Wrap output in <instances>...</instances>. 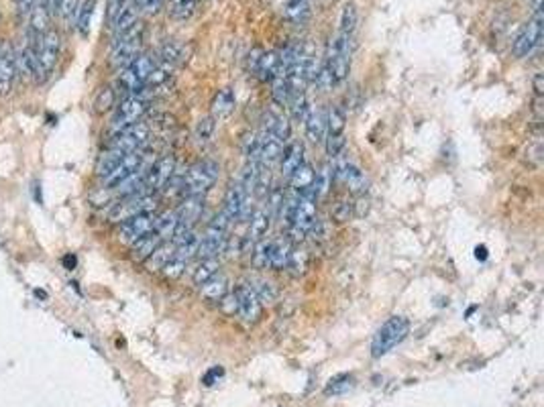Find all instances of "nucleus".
Wrapping results in <instances>:
<instances>
[{
	"label": "nucleus",
	"mask_w": 544,
	"mask_h": 407,
	"mask_svg": "<svg viewBox=\"0 0 544 407\" xmlns=\"http://www.w3.org/2000/svg\"><path fill=\"white\" fill-rule=\"evenodd\" d=\"M271 96H273V100L280 104V107H288V102H290V86H288V80H285V73L280 71L273 80H271Z\"/></svg>",
	"instance_id": "nucleus-37"
},
{
	"label": "nucleus",
	"mask_w": 544,
	"mask_h": 407,
	"mask_svg": "<svg viewBox=\"0 0 544 407\" xmlns=\"http://www.w3.org/2000/svg\"><path fill=\"white\" fill-rule=\"evenodd\" d=\"M45 2H47V6H49L52 15H61V8H64L66 0H45Z\"/></svg>",
	"instance_id": "nucleus-55"
},
{
	"label": "nucleus",
	"mask_w": 544,
	"mask_h": 407,
	"mask_svg": "<svg viewBox=\"0 0 544 407\" xmlns=\"http://www.w3.org/2000/svg\"><path fill=\"white\" fill-rule=\"evenodd\" d=\"M135 2V6L139 8L141 15H158L159 11L163 8V2L165 0H133Z\"/></svg>",
	"instance_id": "nucleus-49"
},
{
	"label": "nucleus",
	"mask_w": 544,
	"mask_h": 407,
	"mask_svg": "<svg viewBox=\"0 0 544 407\" xmlns=\"http://www.w3.org/2000/svg\"><path fill=\"white\" fill-rule=\"evenodd\" d=\"M214 128H216V121L208 116V119H202L198 126H196V139L200 142H208L214 135Z\"/></svg>",
	"instance_id": "nucleus-47"
},
{
	"label": "nucleus",
	"mask_w": 544,
	"mask_h": 407,
	"mask_svg": "<svg viewBox=\"0 0 544 407\" xmlns=\"http://www.w3.org/2000/svg\"><path fill=\"white\" fill-rule=\"evenodd\" d=\"M139 8L135 6V2L126 4L123 11L114 17V20L110 23V29H112V35H121L124 31H129L131 27H135L139 23Z\"/></svg>",
	"instance_id": "nucleus-27"
},
{
	"label": "nucleus",
	"mask_w": 544,
	"mask_h": 407,
	"mask_svg": "<svg viewBox=\"0 0 544 407\" xmlns=\"http://www.w3.org/2000/svg\"><path fill=\"white\" fill-rule=\"evenodd\" d=\"M534 92H536V96H538V98H543V94H544L543 73H536V75H534Z\"/></svg>",
	"instance_id": "nucleus-56"
},
{
	"label": "nucleus",
	"mask_w": 544,
	"mask_h": 407,
	"mask_svg": "<svg viewBox=\"0 0 544 407\" xmlns=\"http://www.w3.org/2000/svg\"><path fill=\"white\" fill-rule=\"evenodd\" d=\"M161 243H163V241H161L153 231L149 232V234H145V236H141L137 243L131 245V259H133L135 263H145V261L151 257V253H153Z\"/></svg>",
	"instance_id": "nucleus-21"
},
{
	"label": "nucleus",
	"mask_w": 544,
	"mask_h": 407,
	"mask_svg": "<svg viewBox=\"0 0 544 407\" xmlns=\"http://www.w3.org/2000/svg\"><path fill=\"white\" fill-rule=\"evenodd\" d=\"M220 303V310L227 314V316H230V318H235V316H239V301H237V296H235V291H230V293H227L223 300L218 301Z\"/></svg>",
	"instance_id": "nucleus-50"
},
{
	"label": "nucleus",
	"mask_w": 544,
	"mask_h": 407,
	"mask_svg": "<svg viewBox=\"0 0 544 407\" xmlns=\"http://www.w3.org/2000/svg\"><path fill=\"white\" fill-rule=\"evenodd\" d=\"M133 0H108L106 2V20H108V25L114 20V17L123 11L126 4H131Z\"/></svg>",
	"instance_id": "nucleus-52"
},
{
	"label": "nucleus",
	"mask_w": 544,
	"mask_h": 407,
	"mask_svg": "<svg viewBox=\"0 0 544 407\" xmlns=\"http://www.w3.org/2000/svg\"><path fill=\"white\" fill-rule=\"evenodd\" d=\"M37 0H17V17L20 23H27L29 17H31V13H33V6H35Z\"/></svg>",
	"instance_id": "nucleus-53"
},
{
	"label": "nucleus",
	"mask_w": 544,
	"mask_h": 407,
	"mask_svg": "<svg viewBox=\"0 0 544 407\" xmlns=\"http://www.w3.org/2000/svg\"><path fill=\"white\" fill-rule=\"evenodd\" d=\"M326 133L329 135H343L345 133V112L341 108H331L326 116Z\"/></svg>",
	"instance_id": "nucleus-43"
},
{
	"label": "nucleus",
	"mask_w": 544,
	"mask_h": 407,
	"mask_svg": "<svg viewBox=\"0 0 544 407\" xmlns=\"http://www.w3.org/2000/svg\"><path fill=\"white\" fill-rule=\"evenodd\" d=\"M271 229V212L265 210V208H259L255 212L251 214V220H249V232H247V238L249 241H261L265 238V234Z\"/></svg>",
	"instance_id": "nucleus-23"
},
{
	"label": "nucleus",
	"mask_w": 544,
	"mask_h": 407,
	"mask_svg": "<svg viewBox=\"0 0 544 407\" xmlns=\"http://www.w3.org/2000/svg\"><path fill=\"white\" fill-rule=\"evenodd\" d=\"M288 107L292 108V114H294V119H298V121H304L306 119V114H308V102H306V96H304V92H300V94H292L290 96V102H288Z\"/></svg>",
	"instance_id": "nucleus-46"
},
{
	"label": "nucleus",
	"mask_w": 544,
	"mask_h": 407,
	"mask_svg": "<svg viewBox=\"0 0 544 407\" xmlns=\"http://www.w3.org/2000/svg\"><path fill=\"white\" fill-rule=\"evenodd\" d=\"M290 255H292V243L288 238H276L271 241V248H269V267L276 269V271H281L288 267V261H290Z\"/></svg>",
	"instance_id": "nucleus-26"
},
{
	"label": "nucleus",
	"mask_w": 544,
	"mask_h": 407,
	"mask_svg": "<svg viewBox=\"0 0 544 407\" xmlns=\"http://www.w3.org/2000/svg\"><path fill=\"white\" fill-rule=\"evenodd\" d=\"M353 387H355V379H353L351 375H336L334 379L329 381L324 393L326 395H343V393L351 391Z\"/></svg>",
	"instance_id": "nucleus-40"
},
{
	"label": "nucleus",
	"mask_w": 544,
	"mask_h": 407,
	"mask_svg": "<svg viewBox=\"0 0 544 407\" xmlns=\"http://www.w3.org/2000/svg\"><path fill=\"white\" fill-rule=\"evenodd\" d=\"M18 78L17 49L11 41L0 43V96H8Z\"/></svg>",
	"instance_id": "nucleus-9"
},
{
	"label": "nucleus",
	"mask_w": 544,
	"mask_h": 407,
	"mask_svg": "<svg viewBox=\"0 0 544 407\" xmlns=\"http://www.w3.org/2000/svg\"><path fill=\"white\" fill-rule=\"evenodd\" d=\"M153 224H155V216L153 214H139L135 218L124 220V222H121L119 232H117L119 243L131 247L133 243L139 241L141 236H145V234H149V232L153 231Z\"/></svg>",
	"instance_id": "nucleus-12"
},
{
	"label": "nucleus",
	"mask_w": 544,
	"mask_h": 407,
	"mask_svg": "<svg viewBox=\"0 0 544 407\" xmlns=\"http://www.w3.org/2000/svg\"><path fill=\"white\" fill-rule=\"evenodd\" d=\"M147 110H149V100L145 96H139V94L124 96L123 100L119 102L117 110H114V114H112L110 128L114 133H119V130H123V128L131 126V124L139 123Z\"/></svg>",
	"instance_id": "nucleus-7"
},
{
	"label": "nucleus",
	"mask_w": 544,
	"mask_h": 407,
	"mask_svg": "<svg viewBox=\"0 0 544 407\" xmlns=\"http://www.w3.org/2000/svg\"><path fill=\"white\" fill-rule=\"evenodd\" d=\"M147 141H149V126L145 123H135L114 133L106 149H112L119 153H133V151H141V147Z\"/></svg>",
	"instance_id": "nucleus-8"
},
{
	"label": "nucleus",
	"mask_w": 544,
	"mask_h": 407,
	"mask_svg": "<svg viewBox=\"0 0 544 407\" xmlns=\"http://www.w3.org/2000/svg\"><path fill=\"white\" fill-rule=\"evenodd\" d=\"M353 208H355V204L349 202V200H341V202H336L333 208V218L336 222H347L349 218H351Z\"/></svg>",
	"instance_id": "nucleus-48"
},
{
	"label": "nucleus",
	"mask_w": 544,
	"mask_h": 407,
	"mask_svg": "<svg viewBox=\"0 0 544 407\" xmlns=\"http://www.w3.org/2000/svg\"><path fill=\"white\" fill-rule=\"evenodd\" d=\"M235 296H237V301H239V316L245 320V322H257L261 318V312H264V303L257 298V293L253 291L251 285H237L235 289Z\"/></svg>",
	"instance_id": "nucleus-15"
},
{
	"label": "nucleus",
	"mask_w": 544,
	"mask_h": 407,
	"mask_svg": "<svg viewBox=\"0 0 544 407\" xmlns=\"http://www.w3.org/2000/svg\"><path fill=\"white\" fill-rule=\"evenodd\" d=\"M64 265L68 267V269H73V267H76V257H71V255H68V257L64 259Z\"/></svg>",
	"instance_id": "nucleus-58"
},
{
	"label": "nucleus",
	"mask_w": 544,
	"mask_h": 407,
	"mask_svg": "<svg viewBox=\"0 0 544 407\" xmlns=\"http://www.w3.org/2000/svg\"><path fill=\"white\" fill-rule=\"evenodd\" d=\"M283 155V142L273 137L271 133L264 130V135L259 137V145H257V161L264 165H271L276 161L281 159Z\"/></svg>",
	"instance_id": "nucleus-18"
},
{
	"label": "nucleus",
	"mask_w": 544,
	"mask_h": 407,
	"mask_svg": "<svg viewBox=\"0 0 544 407\" xmlns=\"http://www.w3.org/2000/svg\"><path fill=\"white\" fill-rule=\"evenodd\" d=\"M186 269H188V261H184V259H179V257L174 255V257L167 261V265L161 269V273H163L165 279L176 281V279H179V277L186 273Z\"/></svg>",
	"instance_id": "nucleus-42"
},
{
	"label": "nucleus",
	"mask_w": 544,
	"mask_h": 407,
	"mask_svg": "<svg viewBox=\"0 0 544 407\" xmlns=\"http://www.w3.org/2000/svg\"><path fill=\"white\" fill-rule=\"evenodd\" d=\"M198 0H172L170 2V15L176 20H186L196 13Z\"/></svg>",
	"instance_id": "nucleus-38"
},
{
	"label": "nucleus",
	"mask_w": 544,
	"mask_h": 407,
	"mask_svg": "<svg viewBox=\"0 0 544 407\" xmlns=\"http://www.w3.org/2000/svg\"><path fill=\"white\" fill-rule=\"evenodd\" d=\"M355 31H357V8H355L353 2H347L345 8H343V15H341L338 35L353 41V39H355Z\"/></svg>",
	"instance_id": "nucleus-34"
},
{
	"label": "nucleus",
	"mask_w": 544,
	"mask_h": 407,
	"mask_svg": "<svg viewBox=\"0 0 544 407\" xmlns=\"http://www.w3.org/2000/svg\"><path fill=\"white\" fill-rule=\"evenodd\" d=\"M114 104V92L110 88H105L100 94H98V100H96V110L102 112V110H108V108Z\"/></svg>",
	"instance_id": "nucleus-54"
},
{
	"label": "nucleus",
	"mask_w": 544,
	"mask_h": 407,
	"mask_svg": "<svg viewBox=\"0 0 544 407\" xmlns=\"http://www.w3.org/2000/svg\"><path fill=\"white\" fill-rule=\"evenodd\" d=\"M251 287H253V291L257 293V298L261 300V303H271V301H276V298H278L276 285L271 284V281H267V279H255Z\"/></svg>",
	"instance_id": "nucleus-41"
},
{
	"label": "nucleus",
	"mask_w": 544,
	"mask_h": 407,
	"mask_svg": "<svg viewBox=\"0 0 544 407\" xmlns=\"http://www.w3.org/2000/svg\"><path fill=\"white\" fill-rule=\"evenodd\" d=\"M475 255H477V259L481 257V259H485V247H477V250H475Z\"/></svg>",
	"instance_id": "nucleus-59"
},
{
	"label": "nucleus",
	"mask_w": 544,
	"mask_h": 407,
	"mask_svg": "<svg viewBox=\"0 0 544 407\" xmlns=\"http://www.w3.org/2000/svg\"><path fill=\"white\" fill-rule=\"evenodd\" d=\"M145 165V155H143V151H133V153H126L123 155L119 163L108 171V176L102 177V181H105V190H110V188H114L117 183H121L124 177H129L131 174H135L137 169H141Z\"/></svg>",
	"instance_id": "nucleus-13"
},
{
	"label": "nucleus",
	"mask_w": 544,
	"mask_h": 407,
	"mask_svg": "<svg viewBox=\"0 0 544 407\" xmlns=\"http://www.w3.org/2000/svg\"><path fill=\"white\" fill-rule=\"evenodd\" d=\"M410 332V320L404 316H391L386 324L377 330L371 342V356L382 358L386 356L391 348H396Z\"/></svg>",
	"instance_id": "nucleus-5"
},
{
	"label": "nucleus",
	"mask_w": 544,
	"mask_h": 407,
	"mask_svg": "<svg viewBox=\"0 0 544 407\" xmlns=\"http://www.w3.org/2000/svg\"><path fill=\"white\" fill-rule=\"evenodd\" d=\"M310 2L308 0H288L283 8V17L294 25H302L310 18Z\"/></svg>",
	"instance_id": "nucleus-32"
},
{
	"label": "nucleus",
	"mask_w": 544,
	"mask_h": 407,
	"mask_svg": "<svg viewBox=\"0 0 544 407\" xmlns=\"http://www.w3.org/2000/svg\"><path fill=\"white\" fill-rule=\"evenodd\" d=\"M302 163H304V147L302 142H292L288 149H283V155H281V176L290 177Z\"/></svg>",
	"instance_id": "nucleus-29"
},
{
	"label": "nucleus",
	"mask_w": 544,
	"mask_h": 407,
	"mask_svg": "<svg viewBox=\"0 0 544 407\" xmlns=\"http://www.w3.org/2000/svg\"><path fill=\"white\" fill-rule=\"evenodd\" d=\"M94 6H96V0H84L82 6H78V13H76V27L82 35L86 37L90 31V23H92V15H94Z\"/></svg>",
	"instance_id": "nucleus-36"
},
{
	"label": "nucleus",
	"mask_w": 544,
	"mask_h": 407,
	"mask_svg": "<svg viewBox=\"0 0 544 407\" xmlns=\"http://www.w3.org/2000/svg\"><path fill=\"white\" fill-rule=\"evenodd\" d=\"M59 51H61V37L55 29H47V33L39 39L35 47V59H37V84H45L52 78L53 70L57 66L59 59Z\"/></svg>",
	"instance_id": "nucleus-4"
},
{
	"label": "nucleus",
	"mask_w": 544,
	"mask_h": 407,
	"mask_svg": "<svg viewBox=\"0 0 544 407\" xmlns=\"http://www.w3.org/2000/svg\"><path fill=\"white\" fill-rule=\"evenodd\" d=\"M220 375H223V369H218V367L212 369V371L204 377V383H206V385H212V379H214V377H220Z\"/></svg>",
	"instance_id": "nucleus-57"
},
{
	"label": "nucleus",
	"mask_w": 544,
	"mask_h": 407,
	"mask_svg": "<svg viewBox=\"0 0 544 407\" xmlns=\"http://www.w3.org/2000/svg\"><path fill=\"white\" fill-rule=\"evenodd\" d=\"M345 149V135H329L326 137V153L331 157H338Z\"/></svg>",
	"instance_id": "nucleus-51"
},
{
	"label": "nucleus",
	"mask_w": 544,
	"mask_h": 407,
	"mask_svg": "<svg viewBox=\"0 0 544 407\" xmlns=\"http://www.w3.org/2000/svg\"><path fill=\"white\" fill-rule=\"evenodd\" d=\"M218 174H220V167H218L216 161H198L184 176L182 183H179V190L186 198L188 195H204L216 183Z\"/></svg>",
	"instance_id": "nucleus-2"
},
{
	"label": "nucleus",
	"mask_w": 544,
	"mask_h": 407,
	"mask_svg": "<svg viewBox=\"0 0 544 407\" xmlns=\"http://www.w3.org/2000/svg\"><path fill=\"white\" fill-rule=\"evenodd\" d=\"M543 39V13H534V18L528 20L526 25L520 29V33L514 41V55L516 57H526L534 51V47Z\"/></svg>",
	"instance_id": "nucleus-11"
},
{
	"label": "nucleus",
	"mask_w": 544,
	"mask_h": 407,
	"mask_svg": "<svg viewBox=\"0 0 544 407\" xmlns=\"http://www.w3.org/2000/svg\"><path fill=\"white\" fill-rule=\"evenodd\" d=\"M143 33L145 27L143 23H137L135 27H131L129 31H124L121 35H114L112 39V54H110V63L117 70L126 68L133 59H137L141 55V45H143Z\"/></svg>",
	"instance_id": "nucleus-3"
},
{
	"label": "nucleus",
	"mask_w": 544,
	"mask_h": 407,
	"mask_svg": "<svg viewBox=\"0 0 544 407\" xmlns=\"http://www.w3.org/2000/svg\"><path fill=\"white\" fill-rule=\"evenodd\" d=\"M336 176L341 177V181L347 186V190L355 195H361L367 192V176L361 171V167H357L355 163H343L336 169Z\"/></svg>",
	"instance_id": "nucleus-17"
},
{
	"label": "nucleus",
	"mask_w": 544,
	"mask_h": 407,
	"mask_svg": "<svg viewBox=\"0 0 544 407\" xmlns=\"http://www.w3.org/2000/svg\"><path fill=\"white\" fill-rule=\"evenodd\" d=\"M317 195L306 194L296 198V208H294V218L290 226H296L300 231H304L306 234L317 226Z\"/></svg>",
	"instance_id": "nucleus-14"
},
{
	"label": "nucleus",
	"mask_w": 544,
	"mask_h": 407,
	"mask_svg": "<svg viewBox=\"0 0 544 407\" xmlns=\"http://www.w3.org/2000/svg\"><path fill=\"white\" fill-rule=\"evenodd\" d=\"M281 71L280 66V54L278 51H265L259 57V63L255 68V73L261 82H271L278 73Z\"/></svg>",
	"instance_id": "nucleus-28"
},
{
	"label": "nucleus",
	"mask_w": 544,
	"mask_h": 407,
	"mask_svg": "<svg viewBox=\"0 0 544 407\" xmlns=\"http://www.w3.org/2000/svg\"><path fill=\"white\" fill-rule=\"evenodd\" d=\"M269 248H271V241L261 238L257 241L255 250H253V265L257 269H267L269 267Z\"/></svg>",
	"instance_id": "nucleus-44"
},
{
	"label": "nucleus",
	"mask_w": 544,
	"mask_h": 407,
	"mask_svg": "<svg viewBox=\"0 0 544 407\" xmlns=\"http://www.w3.org/2000/svg\"><path fill=\"white\" fill-rule=\"evenodd\" d=\"M264 130L271 133L273 137H278L281 142L290 139V123L288 119L280 114V112H273V110H267L264 114Z\"/></svg>",
	"instance_id": "nucleus-24"
},
{
	"label": "nucleus",
	"mask_w": 544,
	"mask_h": 407,
	"mask_svg": "<svg viewBox=\"0 0 544 407\" xmlns=\"http://www.w3.org/2000/svg\"><path fill=\"white\" fill-rule=\"evenodd\" d=\"M310 267V255L306 248H292V255H290V261H288V267L292 271V275H304Z\"/></svg>",
	"instance_id": "nucleus-35"
},
{
	"label": "nucleus",
	"mask_w": 544,
	"mask_h": 407,
	"mask_svg": "<svg viewBox=\"0 0 544 407\" xmlns=\"http://www.w3.org/2000/svg\"><path fill=\"white\" fill-rule=\"evenodd\" d=\"M158 66V59L155 55L151 54H141L137 59H133L126 68L121 70V75H119V90L123 92L124 96H135V94H141L149 75L153 73Z\"/></svg>",
	"instance_id": "nucleus-1"
},
{
	"label": "nucleus",
	"mask_w": 544,
	"mask_h": 407,
	"mask_svg": "<svg viewBox=\"0 0 544 407\" xmlns=\"http://www.w3.org/2000/svg\"><path fill=\"white\" fill-rule=\"evenodd\" d=\"M247 198H249V194H247L241 181L230 183L227 195H225V210L223 212L227 214L230 220H241L247 214Z\"/></svg>",
	"instance_id": "nucleus-16"
},
{
	"label": "nucleus",
	"mask_w": 544,
	"mask_h": 407,
	"mask_svg": "<svg viewBox=\"0 0 544 407\" xmlns=\"http://www.w3.org/2000/svg\"><path fill=\"white\" fill-rule=\"evenodd\" d=\"M333 186V171L329 169V167H324V169H320L317 174V181H314V188H312V194L318 198H322V195H326L329 192V188Z\"/></svg>",
	"instance_id": "nucleus-45"
},
{
	"label": "nucleus",
	"mask_w": 544,
	"mask_h": 407,
	"mask_svg": "<svg viewBox=\"0 0 544 407\" xmlns=\"http://www.w3.org/2000/svg\"><path fill=\"white\" fill-rule=\"evenodd\" d=\"M176 255V243L174 241H165V243H161L153 253H151V257L145 261V267H147V271H161L163 267L167 265V261L172 259Z\"/></svg>",
	"instance_id": "nucleus-30"
},
{
	"label": "nucleus",
	"mask_w": 544,
	"mask_h": 407,
	"mask_svg": "<svg viewBox=\"0 0 544 407\" xmlns=\"http://www.w3.org/2000/svg\"><path fill=\"white\" fill-rule=\"evenodd\" d=\"M158 208V198L153 194H139L131 198H121L108 208V220L114 224H121L129 218H135L139 214H153Z\"/></svg>",
	"instance_id": "nucleus-6"
},
{
	"label": "nucleus",
	"mask_w": 544,
	"mask_h": 407,
	"mask_svg": "<svg viewBox=\"0 0 544 407\" xmlns=\"http://www.w3.org/2000/svg\"><path fill=\"white\" fill-rule=\"evenodd\" d=\"M218 269H220L218 259H202V261L192 269L194 284L196 285L206 284L208 279H212V277L218 273Z\"/></svg>",
	"instance_id": "nucleus-33"
},
{
	"label": "nucleus",
	"mask_w": 544,
	"mask_h": 407,
	"mask_svg": "<svg viewBox=\"0 0 544 407\" xmlns=\"http://www.w3.org/2000/svg\"><path fill=\"white\" fill-rule=\"evenodd\" d=\"M304 124H306V137L312 142H320L326 135V114L322 108H310L306 119H304Z\"/></svg>",
	"instance_id": "nucleus-20"
},
{
	"label": "nucleus",
	"mask_w": 544,
	"mask_h": 407,
	"mask_svg": "<svg viewBox=\"0 0 544 407\" xmlns=\"http://www.w3.org/2000/svg\"><path fill=\"white\" fill-rule=\"evenodd\" d=\"M182 55H184V47H182L179 43H176V41H170V43H165V45L161 47V54H159L158 61L176 68L177 63H179V59H182Z\"/></svg>",
	"instance_id": "nucleus-39"
},
{
	"label": "nucleus",
	"mask_w": 544,
	"mask_h": 407,
	"mask_svg": "<svg viewBox=\"0 0 544 407\" xmlns=\"http://www.w3.org/2000/svg\"><path fill=\"white\" fill-rule=\"evenodd\" d=\"M308 2H310V0H308Z\"/></svg>",
	"instance_id": "nucleus-60"
},
{
	"label": "nucleus",
	"mask_w": 544,
	"mask_h": 407,
	"mask_svg": "<svg viewBox=\"0 0 544 407\" xmlns=\"http://www.w3.org/2000/svg\"><path fill=\"white\" fill-rule=\"evenodd\" d=\"M176 174V159L172 155L159 157L153 165H149L147 174H145V194H153L163 190L172 177Z\"/></svg>",
	"instance_id": "nucleus-10"
},
{
	"label": "nucleus",
	"mask_w": 544,
	"mask_h": 407,
	"mask_svg": "<svg viewBox=\"0 0 544 407\" xmlns=\"http://www.w3.org/2000/svg\"><path fill=\"white\" fill-rule=\"evenodd\" d=\"M228 293V279L225 275L216 273L206 284L200 285V296L211 303H218Z\"/></svg>",
	"instance_id": "nucleus-25"
},
{
	"label": "nucleus",
	"mask_w": 544,
	"mask_h": 407,
	"mask_svg": "<svg viewBox=\"0 0 544 407\" xmlns=\"http://www.w3.org/2000/svg\"><path fill=\"white\" fill-rule=\"evenodd\" d=\"M177 229V216L176 210H167V212H163L161 216L155 218V224H153V232L158 234L159 238L165 243V241H172L174 238V234H176Z\"/></svg>",
	"instance_id": "nucleus-31"
},
{
	"label": "nucleus",
	"mask_w": 544,
	"mask_h": 407,
	"mask_svg": "<svg viewBox=\"0 0 544 407\" xmlns=\"http://www.w3.org/2000/svg\"><path fill=\"white\" fill-rule=\"evenodd\" d=\"M288 179H290V186H292L296 195L312 194V188H314V181H317V171L310 163L304 161Z\"/></svg>",
	"instance_id": "nucleus-19"
},
{
	"label": "nucleus",
	"mask_w": 544,
	"mask_h": 407,
	"mask_svg": "<svg viewBox=\"0 0 544 407\" xmlns=\"http://www.w3.org/2000/svg\"><path fill=\"white\" fill-rule=\"evenodd\" d=\"M235 104H237V98H235V92L230 88L220 90L214 100H212V119L218 123V121H225L232 114L235 110Z\"/></svg>",
	"instance_id": "nucleus-22"
}]
</instances>
